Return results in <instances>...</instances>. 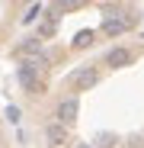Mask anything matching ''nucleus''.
I'll use <instances>...</instances> for the list:
<instances>
[{
  "label": "nucleus",
  "mask_w": 144,
  "mask_h": 148,
  "mask_svg": "<svg viewBox=\"0 0 144 148\" xmlns=\"http://www.w3.org/2000/svg\"><path fill=\"white\" fill-rule=\"evenodd\" d=\"M96 84H99V68H93V64L77 68L74 77H70V87H74V90H90V87H96Z\"/></svg>",
  "instance_id": "f257e3e1"
},
{
  "label": "nucleus",
  "mask_w": 144,
  "mask_h": 148,
  "mask_svg": "<svg viewBox=\"0 0 144 148\" xmlns=\"http://www.w3.org/2000/svg\"><path fill=\"white\" fill-rule=\"evenodd\" d=\"M77 113H80V106H77V97H67V100H61L58 103V113H55V119L61 122L64 129H70L77 122Z\"/></svg>",
  "instance_id": "f03ea898"
},
{
  "label": "nucleus",
  "mask_w": 144,
  "mask_h": 148,
  "mask_svg": "<svg viewBox=\"0 0 144 148\" xmlns=\"http://www.w3.org/2000/svg\"><path fill=\"white\" fill-rule=\"evenodd\" d=\"M19 84L26 87V90H32V93H42V90H45V84L39 81V68H35L32 61H26V64L19 68Z\"/></svg>",
  "instance_id": "7ed1b4c3"
},
{
  "label": "nucleus",
  "mask_w": 144,
  "mask_h": 148,
  "mask_svg": "<svg viewBox=\"0 0 144 148\" xmlns=\"http://www.w3.org/2000/svg\"><path fill=\"white\" fill-rule=\"evenodd\" d=\"M45 138H48L51 148H64L70 142V129H64L61 122H48V126H45Z\"/></svg>",
  "instance_id": "20e7f679"
},
{
  "label": "nucleus",
  "mask_w": 144,
  "mask_h": 148,
  "mask_svg": "<svg viewBox=\"0 0 144 148\" xmlns=\"http://www.w3.org/2000/svg\"><path fill=\"white\" fill-rule=\"evenodd\" d=\"M131 23H135V16H112L103 23V36H122V32H128Z\"/></svg>",
  "instance_id": "39448f33"
},
{
  "label": "nucleus",
  "mask_w": 144,
  "mask_h": 148,
  "mask_svg": "<svg viewBox=\"0 0 144 148\" xmlns=\"http://www.w3.org/2000/svg\"><path fill=\"white\" fill-rule=\"evenodd\" d=\"M125 64H131V52L128 48H112L106 55V68H125Z\"/></svg>",
  "instance_id": "423d86ee"
},
{
  "label": "nucleus",
  "mask_w": 144,
  "mask_h": 148,
  "mask_svg": "<svg viewBox=\"0 0 144 148\" xmlns=\"http://www.w3.org/2000/svg\"><path fill=\"white\" fill-rule=\"evenodd\" d=\"M90 42H93V32H90V29H83V32L74 36V45H77V48H87Z\"/></svg>",
  "instance_id": "0eeeda50"
},
{
  "label": "nucleus",
  "mask_w": 144,
  "mask_h": 148,
  "mask_svg": "<svg viewBox=\"0 0 144 148\" xmlns=\"http://www.w3.org/2000/svg\"><path fill=\"white\" fill-rule=\"evenodd\" d=\"M39 10H42V3H32V7L26 10V16H22V23H32V19L39 16Z\"/></svg>",
  "instance_id": "6e6552de"
},
{
  "label": "nucleus",
  "mask_w": 144,
  "mask_h": 148,
  "mask_svg": "<svg viewBox=\"0 0 144 148\" xmlns=\"http://www.w3.org/2000/svg\"><path fill=\"white\" fill-rule=\"evenodd\" d=\"M74 148H93V145H83V142H77V145H74Z\"/></svg>",
  "instance_id": "1a4fd4ad"
}]
</instances>
